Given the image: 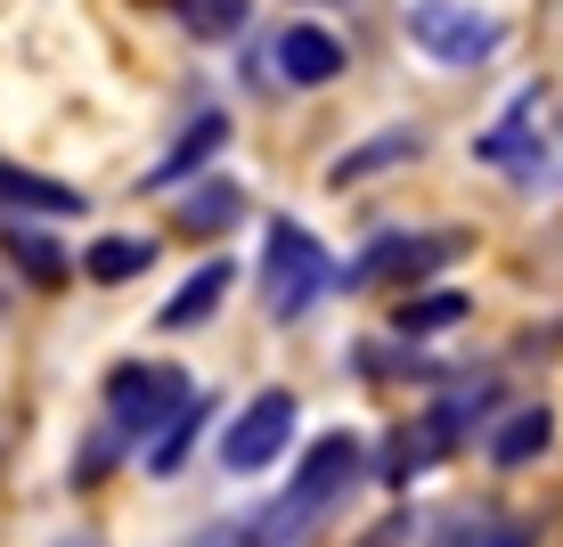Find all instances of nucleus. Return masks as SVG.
Returning a JSON list of instances; mask_svg holds the SVG:
<instances>
[{
  "label": "nucleus",
  "instance_id": "5701e85b",
  "mask_svg": "<svg viewBox=\"0 0 563 547\" xmlns=\"http://www.w3.org/2000/svg\"><path fill=\"white\" fill-rule=\"evenodd\" d=\"M82 547H99V539H82Z\"/></svg>",
  "mask_w": 563,
  "mask_h": 547
},
{
  "label": "nucleus",
  "instance_id": "423d86ee",
  "mask_svg": "<svg viewBox=\"0 0 563 547\" xmlns=\"http://www.w3.org/2000/svg\"><path fill=\"white\" fill-rule=\"evenodd\" d=\"M286 441H295V393H254L221 434V466L229 474H262V466H278Z\"/></svg>",
  "mask_w": 563,
  "mask_h": 547
},
{
  "label": "nucleus",
  "instance_id": "1a4fd4ad",
  "mask_svg": "<svg viewBox=\"0 0 563 547\" xmlns=\"http://www.w3.org/2000/svg\"><path fill=\"white\" fill-rule=\"evenodd\" d=\"M548 441H555V417H548L539 401H531V408H507V417L482 434V449H490L498 474H522V466H539V458H548Z\"/></svg>",
  "mask_w": 563,
  "mask_h": 547
},
{
  "label": "nucleus",
  "instance_id": "4468645a",
  "mask_svg": "<svg viewBox=\"0 0 563 547\" xmlns=\"http://www.w3.org/2000/svg\"><path fill=\"white\" fill-rule=\"evenodd\" d=\"M450 449H457V441L441 434L433 417H417L409 434H393V449H384V482H409V474H424L433 458H450Z\"/></svg>",
  "mask_w": 563,
  "mask_h": 547
},
{
  "label": "nucleus",
  "instance_id": "ddd939ff",
  "mask_svg": "<svg viewBox=\"0 0 563 547\" xmlns=\"http://www.w3.org/2000/svg\"><path fill=\"white\" fill-rule=\"evenodd\" d=\"M238 221H245L238 180H205V188L180 197V229H197V238H221V229H238Z\"/></svg>",
  "mask_w": 563,
  "mask_h": 547
},
{
  "label": "nucleus",
  "instance_id": "a211bd4d",
  "mask_svg": "<svg viewBox=\"0 0 563 547\" xmlns=\"http://www.w3.org/2000/svg\"><path fill=\"white\" fill-rule=\"evenodd\" d=\"M205 425H212V401H188L180 417H172V434H164V441L147 449V474H180V466H188V449H197V434H205Z\"/></svg>",
  "mask_w": 563,
  "mask_h": 547
},
{
  "label": "nucleus",
  "instance_id": "39448f33",
  "mask_svg": "<svg viewBox=\"0 0 563 547\" xmlns=\"http://www.w3.org/2000/svg\"><path fill=\"white\" fill-rule=\"evenodd\" d=\"M409 42L433 57V66H482L507 42V17L474 9V0H409Z\"/></svg>",
  "mask_w": 563,
  "mask_h": 547
},
{
  "label": "nucleus",
  "instance_id": "412c9836",
  "mask_svg": "<svg viewBox=\"0 0 563 547\" xmlns=\"http://www.w3.org/2000/svg\"><path fill=\"white\" fill-rule=\"evenodd\" d=\"M9 253H16V262H25V278H42V286H57V278H66V253H57L49 238H42V229H16V238H9Z\"/></svg>",
  "mask_w": 563,
  "mask_h": 547
},
{
  "label": "nucleus",
  "instance_id": "aec40b11",
  "mask_svg": "<svg viewBox=\"0 0 563 547\" xmlns=\"http://www.w3.org/2000/svg\"><path fill=\"white\" fill-rule=\"evenodd\" d=\"M180 25L197 33V42H221V33L245 25V0H180Z\"/></svg>",
  "mask_w": 563,
  "mask_h": 547
},
{
  "label": "nucleus",
  "instance_id": "0eeeda50",
  "mask_svg": "<svg viewBox=\"0 0 563 547\" xmlns=\"http://www.w3.org/2000/svg\"><path fill=\"white\" fill-rule=\"evenodd\" d=\"M457 253H465L457 229H433V238H376L352 270H343V286H417L424 270H450Z\"/></svg>",
  "mask_w": 563,
  "mask_h": 547
},
{
  "label": "nucleus",
  "instance_id": "f03ea898",
  "mask_svg": "<svg viewBox=\"0 0 563 547\" xmlns=\"http://www.w3.org/2000/svg\"><path fill=\"white\" fill-rule=\"evenodd\" d=\"M360 474H367V441H360V434H343V425H335V434H319V441L302 449V466H295V482H286V499L262 515L269 547H286V539H302L310 523H327Z\"/></svg>",
  "mask_w": 563,
  "mask_h": 547
},
{
  "label": "nucleus",
  "instance_id": "6ab92c4d",
  "mask_svg": "<svg viewBox=\"0 0 563 547\" xmlns=\"http://www.w3.org/2000/svg\"><path fill=\"white\" fill-rule=\"evenodd\" d=\"M441 547H531V532L507 523V515H465V523L441 532Z\"/></svg>",
  "mask_w": 563,
  "mask_h": 547
},
{
  "label": "nucleus",
  "instance_id": "f257e3e1",
  "mask_svg": "<svg viewBox=\"0 0 563 547\" xmlns=\"http://www.w3.org/2000/svg\"><path fill=\"white\" fill-rule=\"evenodd\" d=\"M474 155H482V164H507L522 197H555V188H563V107L539 83L515 90V107L474 140Z\"/></svg>",
  "mask_w": 563,
  "mask_h": 547
},
{
  "label": "nucleus",
  "instance_id": "dca6fc26",
  "mask_svg": "<svg viewBox=\"0 0 563 547\" xmlns=\"http://www.w3.org/2000/svg\"><path fill=\"white\" fill-rule=\"evenodd\" d=\"M147 262H155V245H147V238H99V245H82V278H99V286L140 278Z\"/></svg>",
  "mask_w": 563,
  "mask_h": 547
},
{
  "label": "nucleus",
  "instance_id": "20e7f679",
  "mask_svg": "<svg viewBox=\"0 0 563 547\" xmlns=\"http://www.w3.org/2000/svg\"><path fill=\"white\" fill-rule=\"evenodd\" d=\"M188 401H197V393H188V376H180V368H164V360H123L107 376V425L123 441H147V449L172 434V417H180Z\"/></svg>",
  "mask_w": 563,
  "mask_h": 547
},
{
  "label": "nucleus",
  "instance_id": "2eb2a0df",
  "mask_svg": "<svg viewBox=\"0 0 563 547\" xmlns=\"http://www.w3.org/2000/svg\"><path fill=\"white\" fill-rule=\"evenodd\" d=\"M465 310H474V303H465L457 286H424V295H400L393 327H400V336H441V327H457Z\"/></svg>",
  "mask_w": 563,
  "mask_h": 547
},
{
  "label": "nucleus",
  "instance_id": "f3484780",
  "mask_svg": "<svg viewBox=\"0 0 563 547\" xmlns=\"http://www.w3.org/2000/svg\"><path fill=\"white\" fill-rule=\"evenodd\" d=\"M417 155V131H384V140H367V147H352V155H335V172L327 180H367V172H384V164H409Z\"/></svg>",
  "mask_w": 563,
  "mask_h": 547
},
{
  "label": "nucleus",
  "instance_id": "f8f14e48",
  "mask_svg": "<svg viewBox=\"0 0 563 547\" xmlns=\"http://www.w3.org/2000/svg\"><path fill=\"white\" fill-rule=\"evenodd\" d=\"M0 205H16V212H82V188H66V180H49V172H25V164H0Z\"/></svg>",
  "mask_w": 563,
  "mask_h": 547
},
{
  "label": "nucleus",
  "instance_id": "6e6552de",
  "mask_svg": "<svg viewBox=\"0 0 563 547\" xmlns=\"http://www.w3.org/2000/svg\"><path fill=\"white\" fill-rule=\"evenodd\" d=\"M221 147H229V114H197V123H188L180 140H172V147L147 164V180H140V188H180V180H197V172H205Z\"/></svg>",
  "mask_w": 563,
  "mask_h": 547
},
{
  "label": "nucleus",
  "instance_id": "4be33fe9",
  "mask_svg": "<svg viewBox=\"0 0 563 547\" xmlns=\"http://www.w3.org/2000/svg\"><path fill=\"white\" fill-rule=\"evenodd\" d=\"M205 547H269V532H262V523H221Z\"/></svg>",
  "mask_w": 563,
  "mask_h": 547
},
{
  "label": "nucleus",
  "instance_id": "9d476101",
  "mask_svg": "<svg viewBox=\"0 0 563 547\" xmlns=\"http://www.w3.org/2000/svg\"><path fill=\"white\" fill-rule=\"evenodd\" d=\"M269 50H278V74H286V83H302V90L335 83V74H343V57H352V50H343L327 25H286Z\"/></svg>",
  "mask_w": 563,
  "mask_h": 547
},
{
  "label": "nucleus",
  "instance_id": "7ed1b4c3",
  "mask_svg": "<svg viewBox=\"0 0 563 547\" xmlns=\"http://www.w3.org/2000/svg\"><path fill=\"white\" fill-rule=\"evenodd\" d=\"M335 278H343V270L327 262V245L310 238L302 221H269V245H262V303H269V319H278V327L310 319V303H319Z\"/></svg>",
  "mask_w": 563,
  "mask_h": 547
},
{
  "label": "nucleus",
  "instance_id": "9b49d317",
  "mask_svg": "<svg viewBox=\"0 0 563 547\" xmlns=\"http://www.w3.org/2000/svg\"><path fill=\"white\" fill-rule=\"evenodd\" d=\"M229 286H238V270H229V262H221V253H212V262H197V270H188V278H180V286H172V303H164V310H155V319H164V327H172V336H188V327H205V319H212V310H221V303H229Z\"/></svg>",
  "mask_w": 563,
  "mask_h": 547
}]
</instances>
